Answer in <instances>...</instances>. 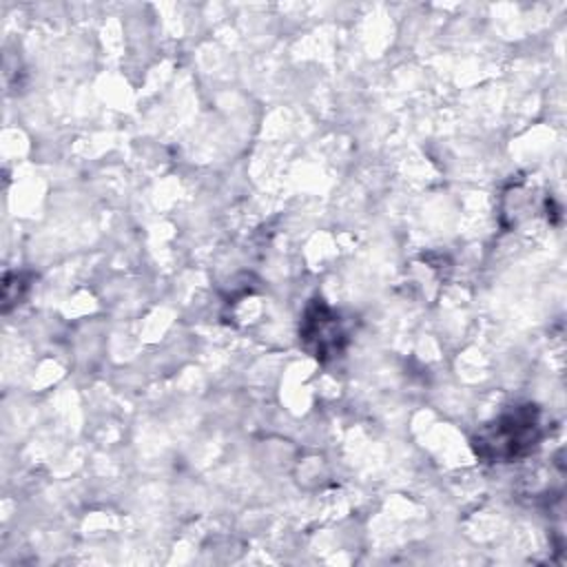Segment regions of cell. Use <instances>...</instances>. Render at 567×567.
I'll list each match as a JSON object with an SVG mask.
<instances>
[{"mask_svg": "<svg viewBox=\"0 0 567 567\" xmlns=\"http://www.w3.org/2000/svg\"><path fill=\"white\" fill-rule=\"evenodd\" d=\"M299 339L315 359L328 361L343 352L348 343V332L341 317L323 299H312L303 310Z\"/></svg>", "mask_w": 567, "mask_h": 567, "instance_id": "cell-2", "label": "cell"}, {"mask_svg": "<svg viewBox=\"0 0 567 567\" xmlns=\"http://www.w3.org/2000/svg\"><path fill=\"white\" fill-rule=\"evenodd\" d=\"M540 439V416L534 405L514 408L474 436V452L489 463H505L527 454Z\"/></svg>", "mask_w": 567, "mask_h": 567, "instance_id": "cell-1", "label": "cell"}]
</instances>
